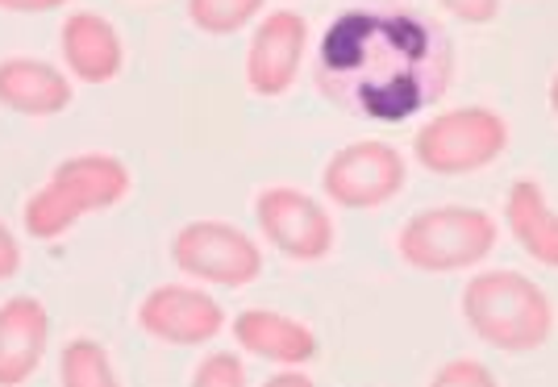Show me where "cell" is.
<instances>
[{"label":"cell","instance_id":"cell-14","mask_svg":"<svg viewBox=\"0 0 558 387\" xmlns=\"http://www.w3.org/2000/svg\"><path fill=\"white\" fill-rule=\"evenodd\" d=\"M71 80L63 68L29 55L0 59V105L22 117H59L71 109Z\"/></svg>","mask_w":558,"mask_h":387},{"label":"cell","instance_id":"cell-16","mask_svg":"<svg viewBox=\"0 0 558 387\" xmlns=\"http://www.w3.org/2000/svg\"><path fill=\"white\" fill-rule=\"evenodd\" d=\"M59 387H121V379L96 338H71L59 354Z\"/></svg>","mask_w":558,"mask_h":387},{"label":"cell","instance_id":"cell-18","mask_svg":"<svg viewBox=\"0 0 558 387\" xmlns=\"http://www.w3.org/2000/svg\"><path fill=\"white\" fill-rule=\"evenodd\" d=\"M187 387H246V363L233 350H213L196 363Z\"/></svg>","mask_w":558,"mask_h":387},{"label":"cell","instance_id":"cell-9","mask_svg":"<svg viewBox=\"0 0 558 387\" xmlns=\"http://www.w3.org/2000/svg\"><path fill=\"white\" fill-rule=\"evenodd\" d=\"M308 22L296 9H271L263 13L246 43V88L263 100H279L296 88L308 59Z\"/></svg>","mask_w":558,"mask_h":387},{"label":"cell","instance_id":"cell-20","mask_svg":"<svg viewBox=\"0 0 558 387\" xmlns=\"http://www.w3.org/2000/svg\"><path fill=\"white\" fill-rule=\"evenodd\" d=\"M438 4L463 25H488L500 13V0H438Z\"/></svg>","mask_w":558,"mask_h":387},{"label":"cell","instance_id":"cell-12","mask_svg":"<svg viewBox=\"0 0 558 387\" xmlns=\"http://www.w3.org/2000/svg\"><path fill=\"white\" fill-rule=\"evenodd\" d=\"M50 346V313L38 297H9L0 304V387L34 379Z\"/></svg>","mask_w":558,"mask_h":387},{"label":"cell","instance_id":"cell-2","mask_svg":"<svg viewBox=\"0 0 558 387\" xmlns=\"http://www.w3.org/2000/svg\"><path fill=\"white\" fill-rule=\"evenodd\" d=\"M466 329L500 354H534L555 334V304L530 275L492 267L475 271L459 297Z\"/></svg>","mask_w":558,"mask_h":387},{"label":"cell","instance_id":"cell-21","mask_svg":"<svg viewBox=\"0 0 558 387\" xmlns=\"http://www.w3.org/2000/svg\"><path fill=\"white\" fill-rule=\"evenodd\" d=\"M22 271V242H17V233L0 221V279H13V275Z\"/></svg>","mask_w":558,"mask_h":387},{"label":"cell","instance_id":"cell-1","mask_svg":"<svg viewBox=\"0 0 558 387\" xmlns=\"http://www.w3.org/2000/svg\"><path fill=\"white\" fill-rule=\"evenodd\" d=\"M317 88L363 121H409L454 84V46L425 13L379 0L342 9L317 43Z\"/></svg>","mask_w":558,"mask_h":387},{"label":"cell","instance_id":"cell-19","mask_svg":"<svg viewBox=\"0 0 558 387\" xmlns=\"http://www.w3.org/2000/svg\"><path fill=\"white\" fill-rule=\"evenodd\" d=\"M425 387H500V379H496V371H492L488 363H480V359H450V363H442L429 375Z\"/></svg>","mask_w":558,"mask_h":387},{"label":"cell","instance_id":"cell-3","mask_svg":"<svg viewBox=\"0 0 558 387\" xmlns=\"http://www.w3.org/2000/svg\"><path fill=\"white\" fill-rule=\"evenodd\" d=\"M130 188H134V176L117 155H105V150L71 155L25 201L22 226L34 242H54L71 233L84 217L117 208L130 196Z\"/></svg>","mask_w":558,"mask_h":387},{"label":"cell","instance_id":"cell-23","mask_svg":"<svg viewBox=\"0 0 558 387\" xmlns=\"http://www.w3.org/2000/svg\"><path fill=\"white\" fill-rule=\"evenodd\" d=\"M68 0H0L4 13H50V9H63Z\"/></svg>","mask_w":558,"mask_h":387},{"label":"cell","instance_id":"cell-4","mask_svg":"<svg viewBox=\"0 0 558 387\" xmlns=\"http://www.w3.org/2000/svg\"><path fill=\"white\" fill-rule=\"evenodd\" d=\"M500 226L475 205H438L413 213L396 233V254L413 271L454 275L480 267L496 251Z\"/></svg>","mask_w":558,"mask_h":387},{"label":"cell","instance_id":"cell-17","mask_svg":"<svg viewBox=\"0 0 558 387\" xmlns=\"http://www.w3.org/2000/svg\"><path fill=\"white\" fill-rule=\"evenodd\" d=\"M267 0H187V22L209 38H226L246 25H255Z\"/></svg>","mask_w":558,"mask_h":387},{"label":"cell","instance_id":"cell-15","mask_svg":"<svg viewBox=\"0 0 558 387\" xmlns=\"http://www.w3.org/2000/svg\"><path fill=\"white\" fill-rule=\"evenodd\" d=\"M505 229L534 263L558 271V213L550 208L542 183L517 180L505 196Z\"/></svg>","mask_w":558,"mask_h":387},{"label":"cell","instance_id":"cell-24","mask_svg":"<svg viewBox=\"0 0 558 387\" xmlns=\"http://www.w3.org/2000/svg\"><path fill=\"white\" fill-rule=\"evenodd\" d=\"M550 109H555V117H558V71H555V80H550Z\"/></svg>","mask_w":558,"mask_h":387},{"label":"cell","instance_id":"cell-6","mask_svg":"<svg viewBox=\"0 0 558 387\" xmlns=\"http://www.w3.org/2000/svg\"><path fill=\"white\" fill-rule=\"evenodd\" d=\"M171 263L209 288H246L263 275V246L233 221H187L171 238Z\"/></svg>","mask_w":558,"mask_h":387},{"label":"cell","instance_id":"cell-13","mask_svg":"<svg viewBox=\"0 0 558 387\" xmlns=\"http://www.w3.org/2000/svg\"><path fill=\"white\" fill-rule=\"evenodd\" d=\"M59 50L63 63L80 84H113L121 68H125V43L117 34V25L109 17H100L93 9L68 13V22L59 29Z\"/></svg>","mask_w":558,"mask_h":387},{"label":"cell","instance_id":"cell-5","mask_svg":"<svg viewBox=\"0 0 558 387\" xmlns=\"http://www.w3.org/2000/svg\"><path fill=\"white\" fill-rule=\"evenodd\" d=\"M509 121L488 105H454L421 121L413 137V159L429 176H475L509 150Z\"/></svg>","mask_w":558,"mask_h":387},{"label":"cell","instance_id":"cell-7","mask_svg":"<svg viewBox=\"0 0 558 387\" xmlns=\"http://www.w3.org/2000/svg\"><path fill=\"white\" fill-rule=\"evenodd\" d=\"M409 183V162L384 137H359L347 142L342 150H333L322 171V192L338 208L363 213L396 201Z\"/></svg>","mask_w":558,"mask_h":387},{"label":"cell","instance_id":"cell-22","mask_svg":"<svg viewBox=\"0 0 558 387\" xmlns=\"http://www.w3.org/2000/svg\"><path fill=\"white\" fill-rule=\"evenodd\" d=\"M263 387H317L313 375H304V366H279L276 375H267Z\"/></svg>","mask_w":558,"mask_h":387},{"label":"cell","instance_id":"cell-8","mask_svg":"<svg viewBox=\"0 0 558 387\" xmlns=\"http://www.w3.org/2000/svg\"><path fill=\"white\" fill-rule=\"evenodd\" d=\"M255 226L267 246L292 263H322L333 254L338 229L329 208L292 183H271L255 196Z\"/></svg>","mask_w":558,"mask_h":387},{"label":"cell","instance_id":"cell-10","mask_svg":"<svg viewBox=\"0 0 558 387\" xmlns=\"http://www.w3.org/2000/svg\"><path fill=\"white\" fill-rule=\"evenodd\" d=\"M142 334L167 346H205L217 334H226V309L196 283H159L138 304Z\"/></svg>","mask_w":558,"mask_h":387},{"label":"cell","instance_id":"cell-11","mask_svg":"<svg viewBox=\"0 0 558 387\" xmlns=\"http://www.w3.org/2000/svg\"><path fill=\"white\" fill-rule=\"evenodd\" d=\"M226 329L233 334L238 350L276 366H304L322 350L313 325H304L301 317H288L279 309H242Z\"/></svg>","mask_w":558,"mask_h":387}]
</instances>
